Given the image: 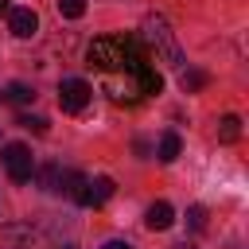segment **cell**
<instances>
[{
    "instance_id": "6da1fadb",
    "label": "cell",
    "mask_w": 249,
    "mask_h": 249,
    "mask_svg": "<svg viewBox=\"0 0 249 249\" xmlns=\"http://www.w3.org/2000/svg\"><path fill=\"white\" fill-rule=\"evenodd\" d=\"M89 66L105 70V74H117V70H128L136 74L144 66V54L136 47V39H124V35H101L89 43Z\"/></svg>"
},
{
    "instance_id": "7a4b0ae2",
    "label": "cell",
    "mask_w": 249,
    "mask_h": 249,
    "mask_svg": "<svg viewBox=\"0 0 249 249\" xmlns=\"http://www.w3.org/2000/svg\"><path fill=\"white\" fill-rule=\"evenodd\" d=\"M140 39H144V47L156 54V62H167V66H175V70L187 66L183 47H179V39H175V31H171V23H167L163 16H148V19L140 23Z\"/></svg>"
},
{
    "instance_id": "3957f363",
    "label": "cell",
    "mask_w": 249,
    "mask_h": 249,
    "mask_svg": "<svg viewBox=\"0 0 249 249\" xmlns=\"http://www.w3.org/2000/svg\"><path fill=\"white\" fill-rule=\"evenodd\" d=\"M4 171H8V179L12 183H31V175H35V156H31V148L27 144H4Z\"/></svg>"
},
{
    "instance_id": "277c9868",
    "label": "cell",
    "mask_w": 249,
    "mask_h": 249,
    "mask_svg": "<svg viewBox=\"0 0 249 249\" xmlns=\"http://www.w3.org/2000/svg\"><path fill=\"white\" fill-rule=\"evenodd\" d=\"M89 82H82V78H62L58 82V105L66 109V113H82L86 105H89Z\"/></svg>"
},
{
    "instance_id": "5b68a950",
    "label": "cell",
    "mask_w": 249,
    "mask_h": 249,
    "mask_svg": "<svg viewBox=\"0 0 249 249\" xmlns=\"http://www.w3.org/2000/svg\"><path fill=\"white\" fill-rule=\"evenodd\" d=\"M8 31H12L16 39H31V35L39 31L35 8H8Z\"/></svg>"
},
{
    "instance_id": "8992f818",
    "label": "cell",
    "mask_w": 249,
    "mask_h": 249,
    "mask_svg": "<svg viewBox=\"0 0 249 249\" xmlns=\"http://www.w3.org/2000/svg\"><path fill=\"white\" fill-rule=\"evenodd\" d=\"M31 179H39V187H43L47 195H58V191H66V171H62L54 160H47V163H43V167H39Z\"/></svg>"
},
{
    "instance_id": "52a82bcc",
    "label": "cell",
    "mask_w": 249,
    "mask_h": 249,
    "mask_svg": "<svg viewBox=\"0 0 249 249\" xmlns=\"http://www.w3.org/2000/svg\"><path fill=\"white\" fill-rule=\"evenodd\" d=\"M144 226H148V230H171V226H175V206L163 202V198L152 202L148 214H144Z\"/></svg>"
},
{
    "instance_id": "ba28073f",
    "label": "cell",
    "mask_w": 249,
    "mask_h": 249,
    "mask_svg": "<svg viewBox=\"0 0 249 249\" xmlns=\"http://www.w3.org/2000/svg\"><path fill=\"white\" fill-rule=\"evenodd\" d=\"M117 191V183L109 179V175H97V179H89L86 183V206H101L109 195Z\"/></svg>"
},
{
    "instance_id": "9c48e42d",
    "label": "cell",
    "mask_w": 249,
    "mask_h": 249,
    "mask_svg": "<svg viewBox=\"0 0 249 249\" xmlns=\"http://www.w3.org/2000/svg\"><path fill=\"white\" fill-rule=\"evenodd\" d=\"M179 152H183V140H179V132H163L160 136V163H175L179 160Z\"/></svg>"
},
{
    "instance_id": "30bf717a",
    "label": "cell",
    "mask_w": 249,
    "mask_h": 249,
    "mask_svg": "<svg viewBox=\"0 0 249 249\" xmlns=\"http://www.w3.org/2000/svg\"><path fill=\"white\" fill-rule=\"evenodd\" d=\"M206 82H210V78H206V70H195V66L179 70V89H183V93H198Z\"/></svg>"
},
{
    "instance_id": "8fae6325",
    "label": "cell",
    "mask_w": 249,
    "mask_h": 249,
    "mask_svg": "<svg viewBox=\"0 0 249 249\" xmlns=\"http://www.w3.org/2000/svg\"><path fill=\"white\" fill-rule=\"evenodd\" d=\"M218 140H222V144L241 140V117H237V113H226V117L218 121Z\"/></svg>"
},
{
    "instance_id": "7c38bea8",
    "label": "cell",
    "mask_w": 249,
    "mask_h": 249,
    "mask_svg": "<svg viewBox=\"0 0 249 249\" xmlns=\"http://www.w3.org/2000/svg\"><path fill=\"white\" fill-rule=\"evenodd\" d=\"M136 82H140V93H160V89H163V78H160L148 62L136 70Z\"/></svg>"
},
{
    "instance_id": "4fadbf2b",
    "label": "cell",
    "mask_w": 249,
    "mask_h": 249,
    "mask_svg": "<svg viewBox=\"0 0 249 249\" xmlns=\"http://www.w3.org/2000/svg\"><path fill=\"white\" fill-rule=\"evenodd\" d=\"M0 97H8V101H16V105H27V101L35 97V89H31V86H23V82H8V89H4Z\"/></svg>"
},
{
    "instance_id": "5bb4252c",
    "label": "cell",
    "mask_w": 249,
    "mask_h": 249,
    "mask_svg": "<svg viewBox=\"0 0 249 249\" xmlns=\"http://www.w3.org/2000/svg\"><path fill=\"white\" fill-rule=\"evenodd\" d=\"M58 16H66V19H82V16H86V0H58Z\"/></svg>"
},
{
    "instance_id": "9a60e30c",
    "label": "cell",
    "mask_w": 249,
    "mask_h": 249,
    "mask_svg": "<svg viewBox=\"0 0 249 249\" xmlns=\"http://www.w3.org/2000/svg\"><path fill=\"white\" fill-rule=\"evenodd\" d=\"M16 124H19V128H31V132H47V121H43V117H31V113H19Z\"/></svg>"
},
{
    "instance_id": "2e32d148",
    "label": "cell",
    "mask_w": 249,
    "mask_h": 249,
    "mask_svg": "<svg viewBox=\"0 0 249 249\" xmlns=\"http://www.w3.org/2000/svg\"><path fill=\"white\" fill-rule=\"evenodd\" d=\"M187 222H191V230H206V210L202 206H191L187 210Z\"/></svg>"
},
{
    "instance_id": "e0dca14e",
    "label": "cell",
    "mask_w": 249,
    "mask_h": 249,
    "mask_svg": "<svg viewBox=\"0 0 249 249\" xmlns=\"http://www.w3.org/2000/svg\"><path fill=\"white\" fill-rule=\"evenodd\" d=\"M101 249H132V245H128V241H121V237H113V241H105Z\"/></svg>"
},
{
    "instance_id": "ac0fdd59",
    "label": "cell",
    "mask_w": 249,
    "mask_h": 249,
    "mask_svg": "<svg viewBox=\"0 0 249 249\" xmlns=\"http://www.w3.org/2000/svg\"><path fill=\"white\" fill-rule=\"evenodd\" d=\"M8 8H12V4H8V0H0V16H4V12H8Z\"/></svg>"
},
{
    "instance_id": "d6986e66",
    "label": "cell",
    "mask_w": 249,
    "mask_h": 249,
    "mask_svg": "<svg viewBox=\"0 0 249 249\" xmlns=\"http://www.w3.org/2000/svg\"><path fill=\"white\" fill-rule=\"evenodd\" d=\"M175 249H198V245H187V241H183V245H175Z\"/></svg>"
}]
</instances>
